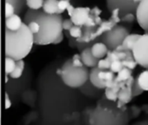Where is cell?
Here are the masks:
<instances>
[{
  "instance_id": "6da1fadb",
  "label": "cell",
  "mask_w": 148,
  "mask_h": 125,
  "mask_svg": "<svg viewBox=\"0 0 148 125\" xmlns=\"http://www.w3.org/2000/svg\"><path fill=\"white\" fill-rule=\"evenodd\" d=\"M30 21H36L40 24V30L34 35L35 44L49 45L63 32L62 17L61 14H48L42 10H28L24 15L23 22L27 24Z\"/></svg>"
},
{
  "instance_id": "7a4b0ae2",
  "label": "cell",
  "mask_w": 148,
  "mask_h": 125,
  "mask_svg": "<svg viewBox=\"0 0 148 125\" xmlns=\"http://www.w3.org/2000/svg\"><path fill=\"white\" fill-rule=\"evenodd\" d=\"M35 44L34 34L28 25L23 23L22 27L16 31L5 29V56L16 61L25 58Z\"/></svg>"
},
{
  "instance_id": "3957f363",
  "label": "cell",
  "mask_w": 148,
  "mask_h": 125,
  "mask_svg": "<svg viewBox=\"0 0 148 125\" xmlns=\"http://www.w3.org/2000/svg\"><path fill=\"white\" fill-rule=\"evenodd\" d=\"M60 77L63 84L70 88H79L87 83L89 78V70L88 67H75L72 60L68 59L61 68Z\"/></svg>"
},
{
  "instance_id": "277c9868",
  "label": "cell",
  "mask_w": 148,
  "mask_h": 125,
  "mask_svg": "<svg viewBox=\"0 0 148 125\" xmlns=\"http://www.w3.org/2000/svg\"><path fill=\"white\" fill-rule=\"evenodd\" d=\"M128 34H130L129 30L125 26L116 24L111 30L101 35V42H103L109 50H115L119 45L122 44Z\"/></svg>"
},
{
  "instance_id": "5b68a950",
  "label": "cell",
  "mask_w": 148,
  "mask_h": 125,
  "mask_svg": "<svg viewBox=\"0 0 148 125\" xmlns=\"http://www.w3.org/2000/svg\"><path fill=\"white\" fill-rule=\"evenodd\" d=\"M132 51L137 64L148 69V32L140 35Z\"/></svg>"
},
{
  "instance_id": "8992f818",
  "label": "cell",
  "mask_w": 148,
  "mask_h": 125,
  "mask_svg": "<svg viewBox=\"0 0 148 125\" xmlns=\"http://www.w3.org/2000/svg\"><path fill=\"white\" fill-rule=\"evenodd\" d=\"M139 3L134 0H107V7L110 12L118 9L121 17L127 13H135Z\"/></svg>"
},
{
  "instance_id": "52a82bcc",
  "label": "cell",
  "mask_w": 148,
  "mask_h": 125,
  "mask_svg": "<svg viewBox=\"0 0 148 125\" xmlns=\"http://www.w3.org/2000/svg\"><path fill=\"white\" fill-rule=\"evenodd\" d=\"M136 21L140 28L148 32V0H141L135 11Z\"/></svg>"
},
{
  "instance_id": "ba28073f",
  "label": "cell",
  "mask_w": 148,
  "mask_h": 125,
  "mask_svg": "<svg viewBox=\"0 0 148 125\" xmlns=\"http://www.w3.org/2000/svg\"><path fill=\"white\" fill-rule=\"evenodd\" d=\"M90 14L91 9L89 7H75V10L70 18L75 25L82 27L86 24Z\"/></svg>"
},
{
  "instance_id": "9c48e42d",
  "label": "cell",
  "mask_w": 148,
  "mask_h": 125,
  "mask_svg": "<svg viewBox=\"0 0 148 125\" xmlns=\"http://www.w3.org/2000/svg\"><path fill=\"white\" fill-rule=\"evenodd\" d=\"M134 98L133 96V90H132V86L128 85L126 84L124 87L121 89L118 94V103H117V107L118 108H122L126 104H129L132 99Z\"/></svg>"
},
{
  "instance_id": "30bf717a",
  "label": "cell",
  "mask_w": 148,
  "mask_h": 125,
  "mask_svg": "<svg viewBox=\"0 0 148 125\" xmlns=\"http://www.w3.org/2000/svg\"><path fill=\"white\" fill-rule=\"evenodd\" d=\"M81 57H82V63L84 64V65L88 68H94L96 67L98 65L99 60L98 58H96L91 50V47H87L83 50H82L81 51Z\"/></svg>"
},
{
  "instance_id": "8fae6325",
  "label": "cell",
  "mask_w": 148,
  "mask_h": 125,
  "mask_svg": "<svg viewBox=\"0 0 148 125\" xmlns=\"http://www.w3.org/2000/svg\"><path fill=\"white\" fill-rule=\"evenodd\" d=\"M125 85H126V82H117L116 81L115 84L113 87H111V88H106L105 89V97L109 101L116 102L118 100L119 91Z\"/></svg>"
},
{
  "instance_id": "7c38bea8",
  "label": "cell",
  "mask_w": 148,
  "mask_h": 125,
  "mask_svg": "<svg viewBox=\"0 0 148 125\" xmlns=\"http://www.w3.org/2000/svg\"><path fill=\"white\" fill-rule=\"evenodd\" d=\"M101 70L99 69L97 66L94 67L90 70L89 71V82L92 84V85H94L95 87H96L97 89L100 90H105L106 89V85L101 80L100 77H99V73Z\"/></svg>"
},
{
  "instance_id": "4fadbf2b",
  "label": "cell",
  "mask_w": 148,
  "mask_h": 125,
  "mask_svg": "<svg viewBox=\"0 0 148 125\" xmlns=\"http://www.w3.org/2000/svg\"><path fill=\"white\" fill-rule=\"evenodd\" d=\"M91 50H92L93 55L96 58L101 59L107 57L109 51V49L103 42H97V43H95L91 46Z\"/></svg>"
},
{
  "instance_id": "5bb4252c",
  "label": "cell",
  "mask_w": 148,
  "mask_h": 125,
  "mask_svg": "<svg viewBox=\"0 0 148 125\" xmlns=\"http://www.w3.org/2000/svg\"><path fill=\"white\" fill-rule=\"evenodd\" d=\"M23 23L24 22L22 20V18L16 14H14L10 17L5 18V27L6 29L11 31L18 30L22 27Z\"/></svg>"
},
{
  "instance_id": "9a60e30c",
  "label": "cell",
  "mask_w": 148,
  "mask_h": 125,
  "mask_svg": "<svg viewBox=\"0 0 148 125\" xmlns=\"http://www.w3.org/2000/svg\"><path fill=\"white\" fill-rule=\"evenodd\" d=\"M141 34H138V33H132V34H128L126 38L124 39L122 45L125 48L126 50H133L137 40L140 38Z\"/></svg>"
},
{
  "instance_id": "2e32d148",
  "label": "cell",
  "mask_w": 148,
  "mask_h": 125,
  "mask_svg": "<svg viewBox=\"0 0 148 125\" xmlns=\"http://www.w3.org/2000/svg\"><path fill=\"white\" fill-rule=\"evenodd\" d=\"M42 10L48 14H58V0H45Z\"/></svg>"
},
{
  "instance_id": "e0dca14e",
  "label": "cell",
  "mask_w": 148,
  "mask_h": 125,
  "mask_svg": "<svg viewBox=\"0 0 148 125\" xmlns=\"http://www.w3.org/2000/svg\"><path fill=\"white\" fill-rule=\"evenodd\" d=\"M24 66H25V64H24L23 59L16 61V67H15L14 70H13L9 76H10L12 79L20 78V77L23 76V70H24Z\"/></svg>"
},
{
  "instance_id": "ac0fdd59",
  "label": "cell",
  "mask_w": 148,
  "mask_h": 125,
  "mask_svg": "<svg viewBox=\"0 0 148 125\" xmlns=\"http://www.w3.org/2000/svg\"><path fill=\"white\" fill-rule=\"evenodd\" d=\"M136 80L144 91H148V69L142 71L137 77Z\"/></svg>"
},
{
  "instance_id": "d6986e66",
  "label": "cell",
  "mask_w": 148,
  "mask_h": 125,
  "mask_svg": "<svg viewBox=\"0 0 148 125\" xmlns=\"http://www.w3.org/2000/svg\"><path fill=\"white\" fill-rule=\"evenodd\" d=\"M132 77H133L132 70L124 67L119 73H117V76L115 77V80L117 82H127Z\"/></svg>"
},
{
  "instance_id": "ffe728a7",
  "label": "cell",
  "mask_w": 148,
  "mask_h": 125,
  "mask_svg": "<svg viewBox=\"0 0 148 125\" xmlns=\"http://www.w3.org/2000/svg\"><path fill=\"white\" fill-rule=\"evenodd\" d=\"M115 73H114L112 70H101L99 73V77L101 78V80L105 84L106 82L108 81H112L115 79Z\"/></svg>"
},
{
  "instance_id": "44dd1931",
  "label": "cell",
  "mask_w": 148,
  "mask_h": 125,
  "mask_svg": "<svg viewBox=\"0 0 148 125\" xmlns=\"http://www.w3.org/2000/svg\"><path fill=\"white\" fill-rule=\"evenodd\" d=\"M45 0H26V5L29 10H38L42 9Z\"/></svg>"
},
{
  "instance_id": "7402d4cb",
  "label": "cell",
  "mask_w": 148,
  "mask_h": 125,
  "mask_svg": "<svg viewBox=\"0 0 148 125\" xmlns=\"http://www.w3.org/2000/svg\"><path fill=\"white\" fill-rule=\"evenodd\" d=\"M5 74L6 75H10L15 69L16 67V61L12 58V57H5Z\"/></svg>"
},
{
  "instance_id": "603a6c76",
  "label": "cell",
  "mask_w": 148,
  "mask_h": 125,
  "mask_svg": "<svg viewBox=\"0 0 148 125\" xmlns=\"http://www.w3.org/2000/svg\"><path fill=\"white\" fill-rule=\"evenodd\" d=\"M69 34L72 38L75 39H79L82 37L83 35V31H82V26H77V25H74L69 30Z\"/></svg>"
},
{
  "instance_id": "cb8c5ba5",
  "label": "cell",
  "mask_w": 148,
  "mask_h": 125,
  "mask_svg": "<svg viewBox=\"0 0 148 125\" xmlns=\"http://www.w3.org/2000/svg\"><path fill=\"white\" fill-rule=\"evenodd\" d=\"M111 64H112V62L109 60V58H108V57H106L101 58V59L99 60V63H98L97 67H98L99 69H101V70H110Z\"/></svg>"
},
{
  "instance_id": "d4e9b609",
  "label": "cell",
  "mask_w": 148,
  "mask_h": 125,
  "mask_svg": "<svg viewBox=\"0 0 148 125\" xmlns=\"http://www.w3.org/2000/svg\"><path fill=\"white\" fill-rule=\"evenodd\" d=\"M124 68L123 63L121 60H116L111 64L110 70H112L114 73H119L122 69Z\"/></svg>"
},
{
  "instance_id": "484cf974",
  "label": "cell",
  "mask_w": 148,
  "mask_h": 125,
  "mask_svg": "<svg viewBox=\"0 0 148 125\" xmlns=\"http://www.w3.org/2000/svg\"><path fill=\"white\" fill-rule=\"evenodd\" d=\"M122 63H123L124 67L128 68V69H130L132 70L134 69H135L136 66L138 65V64H137V62L135 61L134 58H126L125 60L122 61Z\"/></svg>"
},
{
  "instance_id": "4316f807",
  "label": "cell",
  "mask_w": 148,
  "mask_h": 125,
  "mask_svg": "<svg viewBox=\"0 0 148 125\" xmlns=\"http://www.w3.org/2000/svg\"><path fill=\"white\" fill-rule=\"evenodd\" d=\"M69 4H70V2L69 0H58V8H59L58 14L62 15L65 10H67Z\"/></svg>"
},
{
  "instance_id": "83f0119b",
  "label": "cell",
  "mask_w": 148,
  "mask_h": 125,
  "mask_svg": "<svg viewBox=\"0 0 148 125\" xmlns=\"http://www.w3.org/2000/svg\"><path fill=\"white\" fill-rule=\"evenodd\" d=\"M27 25H28L29 30H30L34 35L37 34V33L39 32V30H40V24H39L36 21H30L29 23H27Z\"/></svg>"
},
{
  "instance_id": "f1b7e54d",
  "label": "cell",
  "mask_w": 148,
  "mask_h": 125,
  "mask_svg": "<svg viewBox=\"0 0 148 125\" xmlns=\"http://www.w3.org/2000/svg\"><path fill=\"white\" fill-rule=\"evenodd\" d=\"M71 60H72L73 65L75 66V67H82V66H85L84 64L82 63L81 54H74V56L72 57Z\"/></svg>"
},
{
  "instance_id": "f546056e",
  "label": "cell",
  "mask_w": 148,
  "mask_h": 125,
  "mask_svg": "<svg viewBox=\"0 0 148 125\" xmlns=\"http://www.w3.org/2000/svg\"><path fill=\"white\" fill-rule=\"evenodd\" d=\"M132 90H133V96H134V97H138V96L141 95V94L144 92V90H143L142 88L140 86V84H138V82H137L136 79H135L134 84L133 86H132Z\"/></svg>"
},
{
  "instance_id": "4dcf8cb0",
  "label": "cell",
  "mask_w": 148,
  "mask_h": 125,
  "mask_svg": "<svg viewBox=\"0 0 148 125\" xmlns=\"http://www.w3.org/2000/svg\"><path fill=\"white\" fill-rule=\"evenodd\" d=\"M134 20H136L135 13H127L121 17V21L125 23H133Z\"/></svg>"
},
{
  "instance_id": "1f68e13d",
  "label": "cell",
  "mask_w": 148,
  "mask_h": 125,
  "mask_svg": "<svg viewBox=\"0 0 148 125\" xmlns=\"http://www.w3.org/2000/svg\"><path fill=\"white\" fill-rule=\"evenodd\" d=\"M14 14H15V8H14V6L11 3L6 2L5 3V18L10 17H11Z\"/></svg>"
},
{
  "instance_id": "d6a6232c",
  "label": "cell",
  "mask_w": 148,
  "mask_h": 125,
  "mask_svg": "<svg viewBox=\"0 0 148 125\" xmlns=\"http://www.w3.org/2000/svg\"><path fill=\"white\" fill-rule=\"evenodd\" d=\"M74 25L75 24H74V23H73V21L71 20L70 17L69 18H65L62 21V28H63V30H65V31H69Z\"/></svg>"
},
{
  "instance_id": "836d02e7",
  "label": "cell",
  "mask_w": 148,
  "mask_h": 125,
  "mask_svg": "<svg viewBox=\"0 0 148 125\" xmlns=\"http://www.w3.org/2000/svg\"><path fill=\"white\" fill-rule=\"evenodd\" d=\"M131 110H132V117H137L140 114L141 109L137 108V107H133V108H131Z\"/></svg>"
},
{
  "instance_id": "e575fe53",
  "label": "cell",
  "mask_w": 148,
  "mask_h": 125,
  "mask_svg": "<svg viewBox=\"0 0 148 125\" xmlns=\"http://www.w3.org/2000/svg\"><path fill=\"white\" fill-rule=\"evenodd\" d=\"M5 109H10L11 107V101H10V98L9 97V95L7 93H5Z\"/></svg>"
},
{
  "instance_id": "d590c367",
  "label": "cell",
  "mask_w": 148,
  "mask_h": 125,
  "mask_svg": "<svg viewBox=\"0 0 148 125\" xmlns=\"http://www.w3.org/2000/svg\"><path fill=\"white\" fill-rule=\"evenodd\" d=\"M63 39H64V34H63V32L54 41V43H53V44H61L62 41H63Z\"/></svg>"
},
{
  "instance_id": "8d00e7d4",
  "label": "cell",
  "mask_w": 148,
  "mask_h": 125,
  "mask_svg": "<svg viewBox=\"0 0 148 125\" xmlns=\"http://www.w3.org/2000/svg\"><path fill=\"white\" fill-rule=\"evenodd\" d=\"M75 10V7H74V5H72V4L70 3V4H69V7H68V9H67L68 15L69 16V17L73 15V13H74Z\"/></svg>"
},
{
  "instance_id": "74e56055",
  "label": "cell",
  "mask_w": 148,
  "mask_h": 125,
  "mask_svg": "<svg viewBox=\"0 0 148 125\" xmlns=\"http://www.w3.org/2000/svg\"><path fill=\"white\" fill-rule=\"evenodd\" d=\"M141 110H143L145 112L148 113V104H147V105H144V106L142 107V109H141Z\"/></svg>"
},
{
  "instance_id": "f35d334b",
  "label": "cell",
  "mask_w": 148,
  "mask_h": 125,
  "mask_svg": "<svg viewBox=\"0 0 148 125\" xmlns=\"http://www.w3.org/2000/svg\"><path fill=\"white\" fill-rule=\"evenodd\" d=\"M5 75H6V74H5ZM8 81H9V77H8V75H6V76H5V83L7 84Z\"/></svg>"
},
{
  "instance_id": "ab89813d",
  "label": "cell",
  "mask_w": 148,
  "mask_h": 125,
  "mask_svg": "<svg viewBox=\"0 0 148 125\" xmlns=\"http://www.w3.org/2000/svg\"><path fill=\"white\" fill-rule=\"evenodd\" d=\"M69 1H70V0H69Z\"/></svg>"
}]
</instances>
